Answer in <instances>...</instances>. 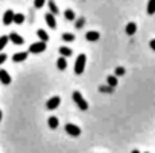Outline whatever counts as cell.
<instances>
[{
  "label": "cell",
  "instance_id": "cell-1",
  "mask_svg": "<svg viewBox=\"0 0 155 153\" xmlns=\"http://www.w3.org/2000/svg\"><path fill=\"white\" fill-rule=\"evenodd\" d=\"M85 64H87V55H84V53L78 55L76 62H74V73L76 74H82L84 70H85Z\"/></svg>",
  "mask_w": 155,
  "mask_h": 153
},
{
  "label": "cell",
  "instance_id": "cell-2",
  "mask_svg": "<svg viewBox=\"0 0 155 153\" xmlns=\"http://www.w3.org/2000/svg\"><path fill=\"white\" fill-rule=\"evenodd\" d=\"M73 100H74V103L78 105L79 109H82V111L88 109V103H87V100L82 97V94L79 91H73Z\"/></svg>",
  "mask_w": 155,
  "mask_h": 153
},
{
  "label": "cell",
  "instance_id": "cell-3",
  "mask_svg": "<svg viewBox=\"0 0 155 153\" xmlns=\"http://www.w3.org/2000/svg\"><path fill=\"white\" fill-rule=\"evenodd\" d=\"M46 47H47V43H44V41L34 43V44H31V47H29V53H32V55L43 53V52L46 50Z\"/></svg>",
  "mask_w": 155,
  "mask_h": 153
},
{
  "label": "cell",
  "instance_id": "cell-4",
  "mask_svg": "<svg viewBox=\"0 0 155 153\" xmlns=\"http://www.w3.org/2000/svg\"><path fill=\"white\" fill-rule=\"evenodd\" d=\"M65 132L70 136H79L81 135V127H78L76 124H71V123H67L65 124Z\"/></svg>",
  "mask_w": 155,
  "mask_h": 153
},
{
  "label": "cell",
  "instance_id": "cell-5",
  "mask_svg": "<svg viewBox=\"0 0 155 153\" xmlns=\"http://www.w3.org/2000/svg\"><path fill=\"white\" fill-rule=\"evenodd\" d=\"M59 103H61V97H59V96H55V97H52V99L47 100L46 108H47L49 111H53V109H56V108L59 106Z\"/></svg>",
  "mask_w": 155,
  "mask_h": 153
},
{
  "label": "cell",
  "instance_id": "cell-6",
  "mask_svg": "<svg viewBox=\"0 0 155 153\" xmlns=\"http://www.w3.org/2000/svg\"><path fill=\"white\" fill-rule=\"evenodd\" d=\"M0 82H2L3 85H9V84L12 82L11 74H9L6 70H0Z\"/></svg>",
  "mask_w": 155,
  "mask_h": 153
},
{
  "label": "cell",
  "instance_id": "cell-7",
  "mask_svg": "<svg viewBox=\"0 0 155 153\" xmlns=\"http://www.w3.org/2000/svg\"><path fill=\"white\" fill-rule=\"evenodd\" d=\"M44 20H46V23H47V26H49L50 29H55V27H56V18H55V15H53L52 12H47V14L44 15Z\"/></svg>",
  "mask_w": 155,
  "mask_h": 153
},
{
  "label": "cell",
  "instance_id": "cell-8",
  "mask_svg": "<svg viewBox=\"0 0 155 153\" xmlns=\"http://www.w3.org/2000/svg\"><path fill=\"white\" fill-rule=\"evenodd\" d=\"M8 38H9V41H11V43H14L15 46H21V44H25V38H23V37H20L18 33H11Z\"/></svg>",
  "mask_w": 155,
  "mask_h": 153
},
{
  "label": "cell",
  "instance_id": "cell-9",
  "mask_svg": "<svg viewBox=\"0 0 155 153\" xmlns=\"http://www.w3.org/2000/svg\"><path fill=\"white\" fill-rule=\"evenodd\" d=\"M99 32H96V30H88L87 33H85V40L87 41H90V43H96L97 40H99Z\"/></svg>",
  "mask_w": 155,
  "mask_h": 153
},
{
  "label": "cell",
  "instance_id": "cell-10",
  "mask_svg": "<svg viewBox=\"0 0 155 153\" xmlns=\"http://www.w3.org/2000/svg\"><path fill=\"white\" fill-rule=\"evenodd\" d=\"M14 14H15L14 11L8 9V11L3 14V24H6V26H8V24H11V23H12V20H14Z\"/></svg>",
  "mask_w": 155,
  "mask_h": 153
},
{
  "label": "cell",
  "instance_id": "cell-11",
  "mask_svg": "<svg viewBox=\"0 0 155 153\" xmlns=\"http://www.w3.org/2000/svg\"><path fill=\"white\" fill-rule=\"evenodd\" d=\"M26 58H28V52H18L12 56V61L14 62H23Z\"/></svg>",
  "mask_w": 155,
  "mask_h": 153
},
{
  "label": "cell",
  "instance_id": "cell-12",
  "mask_svg": "<svg viewBox=\"0 0 155 153\" xmlns=\"http://www.w3.org/2000/svg\"><path fill=\"white\" fill-rule=\"evenodd\" d=\"M47 124H49V127H50V129H56V127L59 126V120H58V117H55V115L49 117Z\"/></svg>",
  "mask_w": 155,
  "mask_h": 153
},
{
  "label": "cell",
  "instance_id": "cell-13",
  "mask_svg": "<svg viewBox=\"0 0 155 153\" xmlns=\"http://www.w3.org/2000/svg\"><path fill=\"white\" fill-rule=\"evenodd\" d=\"M37 35H38L40 41H44V43L49 41V33H47L44 29H38V30H37Z\"/></svg>",
  "mask_w": 155,
  "mask_h": 153
},
{
  "label": "cell",
  "instance_id": "cell-14",
  "mask_svg": "<svg viewBox=\"0 0 155 153\" xmlns=\"http://www.w3.org/2000/svg\"><path fill=\"white\" fill-rule=\"evenodd\" d=\"M56 67H58V70H61V71L67 68V61H65L64 56H59V58H58V61H56Z\"/></svg>",
  "mask_w": 155,
  "mask_h": 153
},
{
  "label": "cell",
  "instance_id": "cell-15",
  "mask_svg": "<svg viewBox=\"0 0 155 153\" xmlns=\"http://www.w3.org/2000/svg\"><path fill=\"white\" fill-rule=\"evenodd\" d=\"M125 30H126V33H128V35H134V33L137 32V24L131 21V23H128V24H126V29H125Z\"/></svg>",
  "mask_w": 155,
  "mask_h": 153
},
{
  "label": "cell",
  "instance_id": "cell-16",
  "mask_svg": "<svg viewBox=\"0 0 155 153\" xmlns=\"http://www.w3.org/2000/svg\"><path fill=\"white\" fill-rule=\"evenodd\" d=\"M59 55H61V56H64V58H67V56H71V55H73V52H71V49H70V47L62 46V47H59Z\"/></svg>",
  "mask_w": 155,
  "mask_h": 153
},
{
  "label": "cell",
  "instance_id": "cell-17",
  "mask_svg": "<svg viewBox=\"0 0 155 153\" xmlns=\"http://www.w3.org/2000/svg\"><path fill=\"white\" fill-rule=\"evenodd\" d=\"M47 6H49V9H50V12H52L53 15L59 14V9H58V6H56V3L53 2V0H49V2H47Z\"/></svg>",
  "mask_w": 155,
  "mask_h": 153
},
{
  "label": "cell",
  "instance_id": "cell-18",
  "mask_svg": "<svg viewBox=\"0 0 155 153\" xmlns=\"http://www.w3.org/2000/svg\"><path fill=\"white\" fill-rule=\"evenodd\" d=\"M117 84H119L117 76H108V78H107V85H110V87L116 88V87H117Z\"/></svg>",
  "mask_w": 155,
  "mask_h": 153
},
{
  "label": "cell",
  "instance_id": "cell-19",
  "mask_svg": "<svg viewBox=\"0 0 155 153\" xmlns=\"http://www.w3.org/2000/svg\"><path fill=\"white\" fill-rule=\"evenodd\" d=\"M64 17H65V20H68V21H74V20H76V14H74V11H71V9H65Z\"/></svg>",
  "mask_w": 155,
  "mask_h": 153
},
{
  "label": "cell",
  "instance_id": "cell-20",
  "mask_svg": "<svg viewBox=\"0 0 155 153\" xmlns=\"http://www.w3.org/2000/svg\"><path fill=\"white\" fill-rule=\"evenodd\" d=\"M147 14L149 15H153L155 14V0H149L147 2V8H146Z\"/></svg>",
  "mask_w": 155,
  "mask_h": 153
},
{
  "label": "cell",
  "instance_id": "cell-21",
  "mask_svg": "<svg viewBox=\"0 0 155 153\" xmlns=\"http://www.w3.org/2000/svg\"><path fill=\"white\" fill-rule=\"evenodd\" d=\"M23 21H25V15H23V14H14L12 23H15V24H23Z\"/></svg>",
  "mask_w": 155,
  "mask_h": 153
},
{
  "label": "cell",
  "instance_id": "cell-22",
  "mask_svg": "<svg viewBox=\"0 0 155 153\" xmlns=\"http://www.w3.org/2000/svg\"><path fill=\"white\" fill-rule=\"evenodd\" d=\"M99 91H101V93H108V94H111V93L114 91V88L110 87V85H102V87H99Z\"/></svg>",
  "mask_w": 155,
  "mask_h": 153
},
{
  "label": "cell",
  "instance_id": "cell-23",
  "mask_svg": "<svg viewBox=\"0 0 155 153\" xmlns=\"http://www.w3.org/2000/svg\"><path fill=\"white\" fill-rule=\"evenodd\" d=\"M8 41H9V38H8L6 35H3V37H0V52H2V50L5 49V46L8 44Z\"/></svg>",
  "mask_w": 155,
  "mask_h": 153
},
{
  "label": "cell",
  "instance_id": "cell-24",
  "mask_svg": "<svg viewBox=\"0 0 155 153\" xmlns=\"http://www.w3.org/2000/svg\"><path fill=\"white\" fill-rule=\"evenodd\" d=\"M62 41L71 43V41H74V35L73 33H62Z\"/></svg>",
  "mask_w": 155,
  "mask_h": 153
},
{
  "label": "cell",
  "instance_id": "cell-25",
  "mask_svg": "<svg viewBox=\"0 0 155 153\" xmlns=\"http://www.w3.org/2000/svg\"><path fill=\"white\" fill-rule=\"evenodd\" d=\"M44 3H46V0H34V6H35L37 9L43 8V6H44Z\"/></svg>",
  "mask_w": 155,
  "mask_h": 153
},
{
  "label": "cell",
  "instance_id": "cell-26",
  "mask_svg": "<svg viewBox=\"0 0 155 153\" xmlns=\"http://www.w3.org/2000/svg\"><path fill=\"white\" fill-rule=\"evenodd\" d=\"M123 74H125V68H123V67H117L114 76H117V78H119V76H123Z\"/></svg>",
  "mask_w": 155,
  "mask_h": 153
},
{
  "label": "cell",
  "instance_id": "cell-27",
  "mask_svg": "<svg viewBox=\"0 0 155 153\" xmlns=\"http://www.w3.org/2000/svg\"><path fill=\"white\" fill-rule=\"evenodd\" d=\"M84 24H85V18H84V17H82V18H79V20L76 21V27H78V29H81Z\"/></svg>",
  "mask_w": 155,
  "mask_h": 153
},
{
  "label": "cell",
  "instance_id": "cell-28",
  "mask_svg": "<svg viewBox=\"0 0 155 153\" xmlns=\"http://www.w3.org/2000/svg\"><path fill=\"white\" fill-rule=\"evenodd\" d=\"M6 58H8V56H6L5 53H0V65H2V64L6 61Z\"/></svg>",
  "mask_w": 155,
  "mask_h": 153
},
{
  "label": "cell",
  "instance_id": "cell-29",
  "mask_svg": "<svg viewBox=\"0 0 155 153\" xmlns=\"http://www.w3.org/2000/svg\"><path fill=\"white\" fill-rule=\"evenodd\" d=\"M149 46H150V49H152V50H153V52H155V38H153V40H150V41H149Z\"/></svg>",
  "mask_w": 155,
  "mask_h": 153
},
{
  "label": "cell",
  "instance_id": "cell-30",
  "mask_svg": "<svg viewBox=\"0 0 155 153\" xmlns=\"http://www.w3.org/2000/svg\"><path fill=\"white\" fill-rule=\"evenodd\" d=\"M2 117H3V112H2V111H0V121H2Z\"/></svg>",
  "mask_w": 155,
  "mask_h": 153
},
{
  "label": "cell",
  "instance_id": "cell-31",
  "mask_svg": "<svg viewBox=\"0 0 155 153\" xmlns=\"http://www.w3.org/2000/svg\"><path fill=\"white\" fill-rule=\"evenodd\" d=\"M131 153H140V151H138V150H132Z\"/></svg>",
  "mask_w": 155,
  "mask_h": 153
},
{
  "label": "cell",
  "instance_id": "cell-32",
  "mask_svg": "<svg viewBox=\"0 0 155 153\" xmlns=\"http://www.w3.org/2000/svg\"><path fill=\"white\" fill-rule=\"evenodd\" d=\"M144 153H149V151H144Z\"/></svg>",
  "mask_w": 155,
  "mask_h": 153
}]
</instances>
